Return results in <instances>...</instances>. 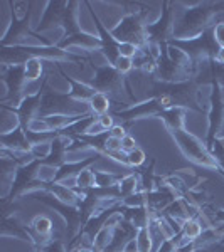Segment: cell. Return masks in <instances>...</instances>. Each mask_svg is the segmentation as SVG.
<instances>
[{"instance_id":"1","label":"cell","mask_w":224,"mask_h":252,"mask_svg":"<svg viewBox=\"0 0 224 252\" xmlns=\"http://www.w3.org/2000/svg\"><path fill=\"white\" fill-rule=\"evenodd\" d=\"M176 19L172 40H189L224 22V2H190Z\"/></svg>"},{"instance_id":"2","label":"cell","mask_w":224,"mask_h":252,"mask_svg":"<svg viewBox=\"0 0 224 252\" xmlns=\"http://www.w3.org/2000/svg\"><path fill=\"white\" fill-rule=\"evenodd\" d=\"M169 133H170V136H172V140L176 141L177 148L181 150V153L190 161V163L202 166V168H206V170H211V172L223 173V170L219 168L218 161L214 160L211 150L207 148L206 141H201L195 135L187 131L186 128L174 129V131H169Z\"/></svg>"},{"instance_id":"3","label":"cell","mask_w":224,"mask_h":252,"mask_svg":"<svg viewBox=\"0 0 224 252\" xmlns=\"http://www.w3.org/2000/svg\"><path fill=\"white\" fill-rule=\"evenodd\" d=\"M93 88L96 89L98 93H103V94L112 97H116L120 101V96L127 94L130 99L135 103V96L132 94L130 88L125 83L123 74L116 71L112 64H103V66H95V76L89 81Z\"/></svg>"},{"instance_id":"4","label":"cell","mask_w":224,"mask_h":252,"mask_svg":"<svg viewBox=\"0 0 224 252\" xmlns=\"http://www.w3.org/2000/svg\"><path fill=\"white\" fill-rule=\"evenodd\" d=\"M147 20L144 14L140 12H130L125 15L115 27L110 29L112 37L116 42H130L138 47H144L149 42V34H147Z\"/></svg>"},{"instance_id":"5","label":"cell","mask_w":224,"mask_h":252,"mask_svg":"<svg viewBox=\"0 0 224 252\" xmlns=\"http://www.w3.org/2000/svg\"><path fill=\"white\" fill-rule=\"evenodd\" d=\"M211 96H209V111H207V138L206 145L211 150L214 140L224 138V88L216 79H209Z\"/></svg>"},{"instance_id":"6","label":"cell","mask_w":224,"mask_h":252,"mask_svg":"<svg viewBox=\"0 0 224 252\" xmlns=\"http://www.w3.org/2000/svg\"><path fill=\"white\" fill-rule=\"evenodd\" d=\"M169 108H174V103L169 96L158 94L153 97H147V99L135 103V106H128L125 109H116L113 116L120 118L121 121L133 123L137 120H147V118H160L162 113Z\"/></svg>"},{"instance_id":"7","label":"cell","mask_w":224,"mask_h":252,"mask_svg":"<svg viewBox=\"0 0 224 252\" xmlns=\"http://www.w3.org/2000/svg\"><path fill=\"white\" fill-rule=\"evenodd\" d=\"M89 106L84 103L73 99L66 94L56 93L54 89H44L42 103H40L39 116H51V115H89Z\"/></svg>"},{"instance_id":"8","label":"cell","mask_w":224,"mask_h":252,"mask_svg":"<svg viewBox=\"0 0 224 252\" xmlns=\"http://www.w3.org/2000/svg\"><path fill=\"white\" fill-rule=\"evenodd\" d=\"M170 44H174L176 47L187 52L189 58L192 59L197 66L202 63H211V61H214L219 52V47L214 40L213 29L206 31L204 34L197 35V37H194V39H189V40H170Z\"/></svg>"},{"instance_id":"9","label":"cell","mask_w":224,"mask_h":252,"mask_svg":"<svg viewBox=\"0 0 224 252\" xmlns=\"http://www.w3.org/2000/svg\"><path fill=\"white\" fill-rule=\"evenodd\" d=\"M174 2L162 3V15L155 24L147 26V34H149V42L167 44L174 39V26H176L177 12Z\"/></svg>"},{"instance_id":"10","label":"cell","mask_w":224,"mask_h":252,"mask_svg":"<svg viewBox=\"0 0 224 252\" xmlns=\"http://www.w3.org/2000/svg\"><path fill=\"white\" fill-rule=\"evenodd\" d=\"M3 67V66H2ZM3 83L7 86V96L2 99V106L5 108H19V104L22 103V99L26 97L24 94V88H26L27 81L24 76V66H12V67H3Z\"/></svg>"},{"instance_id":"11","label":"cell","mask_w":224,"mask_h":252,"mask_svg":"<svg viewBox=\"0 0 224 252\" xmlns=\"http://www.w3.org/2000/svg\"><path fill=\"white\" fill-rule=\"evenodd\" d=\"M195 74L186 71L184 67L177 66L176 63H172L169 58L165 56L164 49H162V56L157 61V71L153 79L160 81V83L167 84H179V83H187V81H194Z\"/></svg>"},{"instance_id":"12","label":"cell","mask_w":224,"mask_h":252,"mask_svg":"<svg viewBox=\"0 0 224 252\" xmlns=\"http://www.w3.org/2000/svg\"><path fill=\"white\" fill-rule=\"evenodd\" d=\"M46 78H44V83L37 91L32 93V94H27L22 99V103L19 104V108H15L14 111L17 113L19 120H20V126L24 129L27 128V125L31 123L34 118L39 116V109H40V103H42V94H44V84H46ZM12 109V108H10Z\"/></svg>"},{"instance_id":"13","label":"cell","mask_w":224,"mask_h":252,"mask_svg":"<svg viewBox=\"0 0 224 252\" xmlns=\"http://www.w3.org/2000/svg\"><path fill=\"white\" fill-rule=\"evenodd\" d=\"M58 47H61L63 51L71 52V49H81L83 52H100L103 49V42H101L100 35L95 37L91 34H86V32H76L73 35H68L64 37L61 42L58 44Z\"/></svg>"},{"instance_id":"14","label":"cell","mask_w":224,"mask_h":252,"mask_svg":"<svg viewBox=\"0 0 224 252\" xmlns=\"http://www.w3.org/2000/svg\"><path fill=\"white\" fill-rule=\"evenodd\" d=\"M2 237H14L20 239V241L31 244L36 247V239L31 229H27L26 225L19 222L17 217L14 215H3L2 217Z\"/></svg>"},{"instance_id":"15","label":"cell","mask_w":224,"mask_h":252,"mask_svg":"<svg viewBox=\"0 0 224 252\" xmlns=\"http://www.w3.org/2000/svg\"><path fill=\"white\" fill-rule=\"evenodd\" d=\"M0 143H2L3 150L17 153H29L32 148V143L26 135V129L22 126L15 128L10 133H0Z\"/></svg>"},{"instance_id":"16","label":"cell","mask_w":224,"mask_h":252,"mask_svg":"<svg viewBox=\"0 0 224 252\" xmlns=\"http://www.w3.org/2000/svg\"><path fill=\"white\" fill-rule=\"evenodd\" d=\"M47 5L49 9L46 10V15H44L42 22L37 27V32L63 29V20L68 9V2H49Z\"/></svg>"},{"instance_id":"17","label":"cell","mask_w":224,"mask_h":252,"mask_svg":"<svg viewBox=\"0 0 224 252\" xmlns=\"http://www.w3.org/2000/svg\"><path fill=\"white\" fill-rule=\"evenodd\" d=\"M19 163L12 160L10 157L2 155L0 158V184H2V198H9V195L14 189V182L17 178Z\"/></svg>"},{"instance_id":"18","label":"cell","mask_w":224,"mask_h":252,"mask_svg":"<svg viewBox=\"0 0 224 252\" xmlns=\"http://www.w3.org/2000/svg\"><path fill=\"white\" fill-rule=\"evenodd\" d=\"M29 229L32 230V234H34L36 249L46 246L49 241L54 239L52 237V232H54V223H52V220L47 217V215H36V217L32 219Z\"/></svg>"},{"instance_id":"19","label":"cell","mask_w":224,"mask_h":252,"mask_svg":"<svg viewBox=\"0 0 224 252\" xmlns=\"http://www.w3.org/2000/svg\"><path fill=\"white\" fill-rule=\"evenodd\" d=\"M89 12H91V17H93V20H95L98 31H100V39H101V42H103L101 54H103V58L113 66V63H115L116 58L120 56V54H118V42L112 37V34H110V29H107V27L103 26V22L98 19V15L95 14V10H89Z\"/></svg>"},{"instance_id":"20","label":"cell","mask_w":224,"mask_h":252,"mask_svg":"<svg viewBox=\"0 0 224 252\" xmlns=\"http://www.w3.org/2000/svg\"><path fill=\"white\" fill-rule=\"evenodd\" d=\"M63 76H64V79H66L68 83L71 84V89H69V96H71L73 99L79 101V103L88 104L89 99H91V97L96 94V89L93 88L89 83H84V81L75 79V78H71V76L64 74V72H63Z\"/></svg>"},{"instance_id":"21","label":"cell","mask_w":224,"mask_h":252,"mask_svg":"<svg viewBox=\"0 0 224 252\" xmlns=\"http://www.w3.org/2000/svg\"><path fill=\"white\" fill-rule=\"evenodd\" d=\"M189 109L186 108H181V106H174V108H169L165 109L164 113L160 115V120L164 121L165 128L169 131H174V129H181V128H186V113Z\"/></svg>"},{"instance_id":"22","label":"cell","mask_w":224,"mask_h":252,"mask_svg":"<svg viewBox=\"0 0 224 252\" xmlns=\"http://www.w3.org/2000/svg\"><path fill=\"white\" fill-rule=\"evenodd\" d=\"M140 190H142V175L137 172L123 175L121 180L118 182V192L121 195V200L132 197V195H135Z\"/></svg>"},{"instance_id":"23","label":"cell","mask_w":224,"mask_h":252,"mask_svg":"<svg viewBox=\"0 0 224 252\" xmlns=\"http://www.w3.org/2000/svg\"><path fill=\"white\" fill-rule=\"evenodd\" d=\"M78 2H68V9L66 14H64V20H63V31H64V37L68 35H73L76 32H79V26H78Z\"/></svg>"},{"instance_id":"24","label":"cell","mask_w":224,"mask_h":252,"mask_svg":"<svg viewBox=\"0 0 224 252\" xmlns=\"http://www.w3.org/2000/svg\"><path fill=\"white\" fill-rule=\"evenodd\" d=\"M75 189L83 190V192L96 189V170L91 165L78 172V175L75 177Z\"/></svg>"},{"instance_id":"25","label":"cell","mask_w":224,"mask_h":252,"mask_svg":"<svg viewBox=\"0 0 224 252\" xmlns=\"http://www.w3.org/2000/svg\"><path fill=\"white\" fill-rule=\"evenodd\" d=\"M88 106H89V111L95 116H103V115H107L110 111V108H112V99H110V96L96 91V94L89 99Z\"/></svg>"},{"instance_id":"26","label":"cell","mask_w":224,"mask_h":252,"mask_svg":"<svg viewBox=\"0 0 224 252\" xmlns=\"http://www.w3.org/2000/svg\"><path fill=\"white\" fill-rule=\"evenodd\" d=\"M44 72V61L39 58H31L24 64V76H26L27 83H34L42 78Z\"/></svg>"},{"instance_id":"27","label":"cell","mask_w":224,"mask_h":252,"mask_svg":"<svg viewBox=\"0 0 224 252\" xmlns=\"http://www.w3.org/2000/svg\"><path fill=\"white\" fill-rule=\"evenodd\" d=\"M58 173H59L58 166L39 161L37 172H36V182H39V184H54L56 178H58Z\"/></svg>"},{"instance_id":"28","label":"cell","mask_w":224,"mask_h":252,"mask_svg":"<svg viewBox=\"0 0 224 252\" xmlns=\"http://www.w3.org/2000/svg\"><path fill=\"white\" fill-rule=\"evenodd\" d=\"M207 227H211V225H204L201 219H189V220L182 225V234H184V237L189 239V241H197Z\"/></svg>"},{"instance_id":"29","label":"cell","mask_w":224,"mask_h":252,"mask_svg":"<svg viewBox=\"0 0 224 252\" xmlns=\"http://www.w3.org/2000/svg\"><path fill=\"white\" fill-rule=\"evenodd\" d=\"M137 242V251L138 252H152L153 249V235L150 227H144V229H138L135 235Z\"/></svg>"},{"instance_id":"30","label":"cell","mask_w":224,"mask_h":252,"mask_svg":"<svg viewBox=\"0 0 224 252\" xmlns=\"http://www.w3.org/2000/svg\"><path fill=\"white\" fill-rule=\"evenodd\" d=\"M189 242H194V241L186 239L184 234H182V230H181V232L176 234L174 237L167 239V241H162L160 247H158L157 252H177L182 246H186V244H189Z\"/></svg>"},{"instance_id":"31","label":"cell","mask_w":224,"mask_h":252,"mask_svg":"<svg viewBox=\"0 0 224 252\" xmlns=\"http://www.w3.org/2000/svg\"><path fill=\"white\" fill-rule=\"evenodd\" d=\"M121 177L123 175L96 170V189H112V187H116L118 182L121 180Z\"/></svg>"},{"instance_id":"32","label":"cell","mask_w":224,"mask_h":252,"mask_svg":"<svg viewBox=\"0 0 224 252\" xmlns=\"http://www.w3.org/2000/svg\"><path fill=\"white\" fill-rule=\"evenodd\" d=\"M52 140H54V138H51V140H46V141H40V143L32 145L31 155L34 157V160H37V161L47 160L49 155H51V152H52Z\"/></svg>"},{"instance_id":"33","label":"cell","mask_w":224,"mask_h":252,"mask_svg":"<svg viewBox=\"0 0 224 252\" xmlns=\"http://www.w3.org/2000/svg\"><path fill=\"white\" fill-rule=\"evenodd\" d=\"M12 19L15 20H24L26 17H29V9L32 3L29 2H12Z\"/></svg>"},{"instance_id":"34","label":"cell","mask_w":224,"mask_h":252,"mask_svg":"<svg viewBox=\"0 0 224 252\" xmlns=\"http://www.w3.org/2000/svg\"><path fill=\"white\" fill-rule=\"evenodd\" d=\"M127 160H128V168H140V166L147 161V155L142 148H137L128 153Z\"/></svg>"},{"instance_id":"35","label":"cell","mask_w":224,"mask_h":252,"mask_svg":"<svg viewBox=\"0 0 224 252\" xmlns=\"http://www.w3.org/2000/svg\"><path fill=\"white\" fill-rule=\"evenodd\" d=\"M142 47L135 46V44H130V42H118V54L123 56V58H130V59H135L138 54H140Z\"/></svg>"},{"instance_id":"36","label":"cell","mask_w":224,"mask_h":252,"mask_svg":"<svg viewBox=\"0 0 224 252\" xmlns=\"http://www.w3.org/2000/svg\"><path fill=\"white\" fill-rule=\"evenodd\" d=\"M113 67L116 69L120 74H123V76H127L128 72H132L133 71V67H135V64H133V59H130V58H123V56H118L116 61L113 63Z\"/></svg>"},{"instance_id":"37","label":"cell","mask_w":224,"mask_h":252,"mask_svg":"<svg viewBox=\"0 0 224 252\" xmlns=\"http://www.w3.org/2000/svg\"><path fill=\"white\" fill-rule=\"evenodd\" d=\"M211 153L224 173V140H214L213 146H211Z\"/></svg>"},{"instance_id":"38","label":"cell","mask_w":224,"mask_h":252,"mask_svg":"<svg viewBox=\"0 0 224 252\" xmlns=\"http://www.w3.org/2000/svg\"><path fill=\"white\" fill-rule=\"evenodd\" d=\"M39 249H42V252H69V249L66 247V244H64L61 239H52V241H49L46 246L39 247Z\"/></svg>"},{"instance_id":"39","label":"cell","mask_w":224,"mask_h":252,"mask_svg":"<svg viewBox=\"0 0 224 252\" xmlns=\"http://www.w3.org/2000/svg\"><path fill=\"white\" fill-rule=\"evenodd\" d=\"M213 34H214V40H216V44H218V47L219 49L224 47V22L216 24L213 27Z\"/></svg>"},{"instance_id":"40","label":"cell","mask_w":224,"mask_h":252,"mask_svg":"<svg viewBox=\"0 0 224 252\" xmlns=\"http://www.w3.org/2000/svg\"><path fill=\"white\" fill-rule=\"evenodd\" d=\"M138 146H137V140L135 138H133L132 135H127L123 138V140H121V152L123 153H128L130 152H133V150H137Z\"/></svg>"},{"instance_id":"41","label":"cell","mask_w":224,"mask_h":252,"mask_svg":"<svg viewBox=\"0 0 224 252\" xmlns=\"http://www.w3.org/2000/svg\"><path fill=\"white\" fill-rule=\"evenodd\" d=\"M110 135L118 138V140H123V138L128 135V133H127V126H123V125H115V126L112 128V131H110Z\"/></svg>"},{"instance_id":"42","label":"cell","mask_w":224,"mask_h":252,"mask_svg":"<svg viewBox=\"0 0 224 252\" xmlns=\"http://www.w3.org/2000/svg\"><path fill=\"white\" fill-rule=\"evenodd\" d=\"M211 220H213L214 223H221V225H224V209L213 210V214H211Z\"/></svg>"},{"instance_id":"43","label":"cell","mask_w":224,"mask_h":252,"mask_svg":"<svg viewBox=\"0 0 224 252\" xmlns=\"http://www.w3.org/2000/svg\"><path fill=\"white\" fill-rule=\"evenodd\" d=\"M216 63L218 64H221V66H224V47L219 49V52H218V56H216Z\"/></svg>"},{"instance_id":"44","label":"cell","mask_w":224,"mask_h":252,"mask_svg":"<svg viewBox=\"0 0 224 252\" xmlns=\"http://www.w3.org/2000/svg\"><path fill=\"white\" fill-rule=\"evenodd\" d=\"M194 252H218V251H216V246H211V247H197Z\"/></svg>"},{"instance_id":"45","label":"cell","mask_w":224,"mask_h":252,"mask_svg":"<svg viewBox=\"0 0 224 252\" xmlns=\"http://www.w3.org/2000/svg\"><path fill=\"white\" fill-rule=\"evenodd\" d=\"M216 251H218V252H224V244H216Z\"/></svg>"},{"instance_id":"46","label":"cell","mask_w":224,"mask_h":252,"mask_svg":"<svg viewBox=\"0 0 224 252\" xmlns=\"http://www.w3.org/2000/svg\"><path fill=\"white\" fill-rule=\"evenodd\" d=\"M36 252H42V249H36Z\"/></svg>"}]
</instances>
